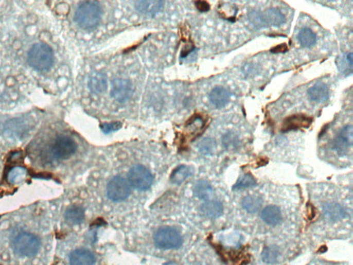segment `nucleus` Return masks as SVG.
<instances>
[{"mask_svg": "<svg viewBox=\"0 0 353 265\" xmlns=\"http://www.w3.org/2000/svg\"><path fill=\"white\" fill-rule=\"evenodd\" d=\"M249 20L253 26L257 29L268 27L264 15L261 12L253 11L249 14Z\"/></svg>", "mask_w": 353, "mask_h": 265, "instance_id": "31", "label": "nucleus"}, {"mask_svg": "<svg viewBox=\"0 0 353 265\" xmlns=\"http://www.w3.org/2000/svg\"><path fill=\"white\" fill-rule=\"evenodd\" d=\"M101 15L102 10L98 2L83 1L77 8L75 20L80 28L90 30L98 25Z\"/></svg>", "mask_w": 353, "mask_h": 265, "instance_id": "1", "label": "nucleus"}, {"mask_svg": "<svg viewBox=\"0 0 353 265\" xmlns=\"http://www.w3.org/2000/svg\"><path fill=\"white\" fill-rule=\"evenodd\" d=\"M192 173L193 171L191 167L186 165L179 166L172 171L170 181L174 185H181L192 175Z\"/></svg>", "mask_w": 353, "mask_h": 265, "instance_id": "20", "label": "nucleus"}, {"mask_svg": "<svg viewBox=\"0 0 353 265\" xmlns=\"http://www.w3.org/2000/svg\"><path fill=\"white\" fill-rule=\"evenodd\" d=\"M324 214L328 220L336 222L342 220L346 216V211L340 204H327L323 208Z\"/></svg>", "mask_w": 353, "mask_h": 265, "instance_id": "18", "label": "nucleus"}, {"mask_svg": "<svg viewBox=\"0 0 353 265\" xmlns=\"http://www.w3.org/2000/svg\"><path fill=\"white\" fill-rule=\"evenodd\" d=\"M310 100L317 103H324L330 96L329 88L324 83L319 82L310 87L308 90Z\"/></svg>", "mask_w": 353, "mask_h": 265, "instance_id": "15", "label": "nucleus"}, {"mask_svg": "<svg viewBox=\"0 0 353 265\" xmlns=\"http://www.w3.org/2000/svg\"><path fill=\"white\" fill-rule=\"evenodd\" d=\"M353 144V129L351 125L343 127L336 140L334 142V149L339 155H342L348 152Z\"/></svg>", "mask_w": 353, "mask_h": 265, "instance_id": "9", "label": "nucleus"}, {"mask_svg": "<svg viewBox=\"0 0 353 265\" xmlns=\"http://www.w3.org/2000/svg\"><path fill=\"white\" fill-rule=\"evenodd\" d=\"M26 171H27L25 168L20 167V166L12 168L8 173V181L10 183L15 184H15L21 183L26 179V174H27Z\"/></svg>", "mask_w": 353, "mask_h": 265, "instance_id": "26", "label": "nucleus"}, {"mask_svg": "<svg viewBox=\"0 0 353 265\" xmlns=\"http://www.w3.org/2000/svg\"><path fill=\"white\" fill-rule=\"evenodd\" d=\"M279 254V248L277 245L268 246L261 253V259L267 264H275L277 262Z\"/></svg>", "mask_w": 353, "mask_h": 265, "instance_id": "25", "label": "nucleus"}, {"mask_svg": "<svg viewBox=\"0 0 353 265\" xmlns=\"http://www.w3.org/2000/svg\"><path fill=\"white\" fill-rule=\"evenodd\" d=\"M89 87L94 94H101L107 90L108 79L103 73H93L89 79Z\"/></svg>", "mask_w": 353, "mask_h": 265, "instance_id": "14", "label": "nucleus"}, {"mask_svg": "<svg viewBox=\"0 0 353 265\" xmlns=\"http://www.w3.org/2000/svg\"><path fill=\"white\" fill-rule=\"evenodd\" d=\"M78 145L72 137L61 135L57 137L52 146V154L58 160L70 158L76 152Z\"/></svg>", "mask_w": 353, "mask_h": 265, "instance_id": "6", "label": "nucleus"}, {"mask_svg": "<svg viewBox=\"0 0 353 265\" xmlns=\"http://www.w3.org/2000/svg\"><path fill=\"white\" fill-rule=\"evenodd\" d=\"M261 216L263 222L270 226H277L282 220L281 210L277 206H268L261 212Z\"/></svg>", "mask_w": 353, "mask_h": 265, "instance_id": "16", "label": "nucleus"}, {"mask_svg": "<svg viewBox=\"0 0 353 265\" xmlns=\"http://www.w3.org/2000/svg\"><path fill=\"white\" fill-rule=\"evenodd\" d=\"M111 96L119 103L127 102L133 94V86L127 79H115L111 82Z\"/></svg>", "mask_w": 353, "mask_h": 265, "instance_id": "8", "label": "nucleus"}, {"mask_svg": "<svg viewBox=\"0 0 353 265\" xmlns=\"http://www.w3.org/2000/svg\"><path fill=\"white\" fill-rule=\"evenodd\" d=\"M216 142L212 138H205L201 141L198 145L199 151L204 155H210L214 154L216 150Z\"/></svg>", "mask_w": 353, "mask_h": 265, "instance_id": "29", "label": "nucleus"}, {"mask_svg": "<svg viewBox=\"0 0 353 265\" xmlns=\"http://www.w3.org/2000/svg\"><path fill=\"white\" fill-rule=\"evenodd\" d=\"M266 22L268 26L271 25L279 27L285 23L286 18L281 11L275 8H271L268 9L265 13H263Z\"/></svg>", "mask_w": 353, "mask_h": 265, "instance_id": "19", "label": "nucleus"}, {"mask_svg": "<svg viewBox=\"0 0 353 265\" xmlns=\"http://www.w3.org/2000/svg\"><path fill=\"white\" fill-rule=\"evenodd\" d=\"M197 9L200 12H207L210 10V5L207 2L198 1L196 3Z\"/></svg>", "mask_w": 353, "mask_h": 265, "instance_id": "34", "label": "nucleus"}, {"mask_svg": "<svg viewBox=\"0 0 353 265\" xmlns=\"http://www.w3.org/2000/svg\"><path fill=\"white\" fill-rule=\"evenodd\" d=\"M69 261L70 265H94L95 257L91 251L80 249L70 254Z\"/></svg>", "mask_w": 353, "mask_h": 265, "instance_id": "12", "label": "nucleus"}, {"mask_svg": "<svg viewBox=\"0 0 353 265\" xmlns=\"http://www.w3.org/2000/svg\"><path fill=\"white\" fill-rule=\"evenodd\" d=\"M222 144L225 149L228 151L236 150L239 145L238 135L233 131L225 133L222 137Z\"/></svg>", "mask_w": 353, "mask_h": 265, "instance_id": "28", "label": "nucleus"}, {"mask_svg": "<svg viewBox=\"0 0 353 265\" xmlns=\"http://www.w3.org/2000/svg\"><path fill=\"white\" fill-rule=\"evenodd\" d=\"M346 61L348 62V63L352 66L353 63V56L352 52H350V54L346 55Z\"/></svg>", "mask_w": 353, "mask_h": 265, "instance_id": "35", "label": "nucleus"}, {"mask_svg": "<svg viewBox=\"0 0 353 265\" xmlns=\"http://www.w3.org/2000/svg\"><path fill=\"white\" fill-rule=\"evenodd\" d=\"M121 126H122V125H121L120 122H113L103 123V124L101 125L100 128L103 133L107 134V133H111V132H114V131L119 130V129H121Z\"/></svg>", "mask_w": 353, "mask_h": 265, "instance_id": "32", "label": "nucleus"}, {"mask_svg": "<svg viewBox=\"0 0 353 265\" xmlns=\"http://www.w3.org/2000/svg\"><path fill=\"white\" fill-rule=\"evenodd\" d=\"M256 181L251 173H245L237 180L236 183L233 187V190L249 189L256 186Z\"/></svg>", "mask_w": 353, "mask_h": 265, "instance_id": "27", "label": "nucleus"}, {"mask_svg": "<svg viewBox=\"0 0 353 265\" xmlns=\"http://www.w3.org/2000/svg\"><path fill=\"white\" fill-rule=\"evenodd\" d=\"M203 215L210 219H217L222 216L224 212L222 204L218 201H207L201 207Z\"/></svg>", "mask_w": 353, "mask_h": 265, "instance_id": "17", "label": "nucleus"}, {"mask_svg": "<svg viewBox=\"0 0 353 265\" xmlns=\"http://www.w3.org/2000/svg\"><path fill=\"white\" fill-rule=\"evenodd\" d=\"M154 241L156 246L162 250H175L180 248L183 240L179 232L174 228L162 227L155 232Z\"/></svg>", "mask_w": 353, "mask_h": 265, "instance_id": "4", "label": "nucleus"}, {"mask_svg": "<svg viewBox=\"0 0 353 265\" xmlns=\"http://www.w3.org/2000/svg\"><path fill=\"white\" fill-rule=\"evenodd\" d=\"M298 40L304 48H310L316 43L315 33L309 28H303L298 35Z\"/></svg>", "mask_w": 353, "mask_h": 265, "instance_id": "24", "label": "nucleus"}, {"mask_svg": "<svg viewBox=\"0 0 353 265\" xmlns=\"http://www.w3.org/2000/svg\"><path fill=\"white\" fill-rule=\"evenodd\" d=\"M204 127V121L200 115H197L188 122L186 129L190 135H195L200 132Z\"/></svg>", "mask_w": 353, "mask_h": 265, "instance_id": "30", "label": "nucleus"}, {"mask_svg": "<svg viewBox=\"0 0 353 265\" xmlns=\"http://www.w3.org/2000/svg\"><path fill=\"white\" fill-rule=\"evenodd\" d=\"M128 178L129 184L138 191H145L149 189L153 182V174L143 165H135L131 167Z\"/></svg>", "mask_w": 353, "mask_h": 265, "instance_id": "5", "label": "nucleus"}, {"mask_svg": "<svg viewBox=\"0 0 353 265\" xmlns=\"http://www.w3.org/2000/svg\"><path fill=\"white\" fill-rule=\"evenodd\" d=\"M164 3L162 1H137L136 2L135 9L139 13L144 15L153 17L159 13L160 10L163 7Z\"/></svg>", "mask_w": 353, "mask_h": 265, "instance_id": "13", "label": "nucleus"}, {"mask_svg": "<svg viewBox=\"0 0 353 265\" xmlns=\"http://www.w3.org/2000/svg\"><path fill=\"white\" fill-rule=\"evenodd\" d=\"M41 242L38 236L30 233H22L13 240L12 246L15 254L22 257H32L39 252Z\"/></svg>", "mask_w": 353, "mask_h": 265, "instance_id": "3", "label": "nucleus"}, {"mask_svg": "<svg viewBox=\"0 0 353 265\" xmlns=\"http://www.w3.org/2000/svg\"><path fill=\"white\" fill-rule=\"evenodd\" d=\"M28 62L30 66L38 70H48L54 62V54L48 44H34L28 54Z\"/></svg>", "mask_w": 353, "mask_h": 265, "instance_id": "2", "label": "nucleus"}, {"mask_svg": "<svg viewBox=\"0 0 353 265\" xmlns=\"http://www.w3.org/2000/svg\"><path fill=\"white\" fill-rule=\"evenodd\" d=\"M209 98L217 109H222L228 104L231 100V93L223 86H216L211 91Z\"/></svg>", "mask_w": 353, "mask_h": 265, "instance_id": "11", "label": "nucleus"}, {"mask_svg": "<svg viewBox=\"0 0 353 265\" xmlns=\"http://www.w3.org/2000/svg\"><path fill=\"white\" fill-rule=\"evenodd\" d=\"M107 191L109 199L114 202H121L127 199L131 191L129 183L120 176H117L109 182Z\"/></svg>", "mask_w": 353, "mask_h": 265, "instance_id": "7", "label": "nucleus"}, {"mask_svg": "<svg viewBox=\"0 0 353 265\" xmlns=\"http://www.w3.org/2000/svg\"><path fill=\"white\" fill-rule=\"evenodd\" d=\"M194 193L199 199L207 200L212 197L214 189L208 182L200 181L195 186Z\"/></svg>", "mask_w": 353, "mask_h": 265, "instance_id": "23", "label": "nucleus"}, {"mask_svg": "<svg viewBox=\"0 0 353 265\" xmlns=\"http://www.w3.org/2000/svg\"><path fill=\"white\" fill-rule=\"evenodd\" d=\"M243 209L250 214H255L261 209L263 200L256 196H245L241 202Z\"/></svg>", "mask_w": 353, "mask_h": 265, "instance_id": "21", "label": "nucleus"}, {"mask_svg": "<svg viewBox=\"0 0 353 265\" xmlns=\"http://www.w3.org/2000/svg\"><path fill=\"white\" fill-rule=\"evenodd\" d=\"M164 265H179L177 264L175 262H167L164 264Z\"/></svg>", "mask_w": 353, "mask_h": 265, "instance_id": "36", "label": "nucleus"}, {"mask_svg": "<svg viewBox=\"0 0 353 265\" xmlns=\"http://www.w3.org/2000/svg\"><path fill=\"white\" fill-rule=\"evenodd\" d=\"M85 218V211L80 206H72L66 210L65 218L68 222L74 224L81 223Z\"/></svg>", "mask_w": 353, "mask_h": 265, "instance_id": "22", "label": "nucleus"}, {"mask_svg": "<svg viewBox=\"0 0 353 265\" xmlns=\"http://www.w3.org/2000/svg\"><path fill=\"white\" fill-rule=\"evenodd\" d=\"M288 51V46L286 44H281L271 48V52L273 54H285Z\"/></svg>", "mask_w": 353, "mask_h": 265, "instance_id": "33", "label": "nucleus"}, {"mask_svg": "<svg viewBox=\"0 0 353 265\" xmlns=\"http://www.w3.org/2000/svg\"><path fill=\"white\" fill-rule=\"evenodd\" d=\"M312 122V117H308L307 115L304 114L291 115L283 121L281 130L286 132V131L296 130L298 129H307L311 125Z\"/></svg>", "mask_w": 353, "mask_h": 265, "instance_id": "10", "label": "nucleus"}]
</instances>
